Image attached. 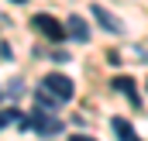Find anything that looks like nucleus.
<instances>
[{
	"instance_id": "423d86ee",
	"label": "nucleus",
	"mask_w": 148,
	"mask_h": 141,
	"mask_svg": "<svg viewBox=\"0 0 148 141\" xmlns=\"http://www.w3.org/2000/svg\"><path fill=\"white\" fill-rule=\"evenodd\" d=\"M66 24H69L66 31H69L76 41H90V28H86V21H83V17H76V14H73V17H69Z\"/></svg>"
},
{
	"instance_id": "1a4fd4ad",
	"label": "nucleus",
	"mask_w": 148,
	"mask_h": 141,
	"mask_svg": "<svg viewBox=\"0 0 148 141\" xmlns=\"http://www.w3.org/2000/svg\"><path fill=\"white\" fill-rule=\"evenodd\" d=\"M38 110H55V103H59V100H55V97H48V93H45V90H38Z\"/></svg>"
},
{
	"instance_id": "f257e3e1",
	"label": "nucleus",
	"mask_w": 148,
	"mask_h": 141,
	"mask_svg": "<svg viewBox=\"0 0 148 141\" xmlns=\"http://www.w3.org/2000/svg\"><path fill=\"white\" fill-rule=\"evenodd\" d=\"M41 90L48 93V97H55V100H73L76 86L69 76H62V72H48L45 79H41Z\"/></svg>"
},
{
	"instance_id": "9b49d317",
	"label": "nucleus",
	"mask_w": 148,
	"mask_h": 141,
	"mask_svg": "<svg viewBox=\"0 0 148 141\" xmlns=\"http://www.w3.org/2000/svg\"><path fill=\"white\" fill-rule=\"evenodd\" d=\"M69 141H97V138H90V134H69Z\"/></svg>"
},
{
	"instance_id": "f8f14e48",
	"label": "nucleus",
	"mask_w": 148,
	"mask_h": 141,
	"mask_svg": "<svg viewBox=\"0 0 148 141\" xmlns=\"http://www.w3.org/2000/svg\"><path fill=\"white\" fill-rule=\"evenodd\" d=\"M10 3H28V0H10Z\"/></svg>"
},
{
	"instance_id": "0eeeda50",
	"label": "nucleus",
	"mask_w": 148,
	"mask_h": 141,
	"mask_svg": "<svg viewBox=\"0 0 148 141\" xmlns=\"http://www.w3.org/2000/svg\"><path fill=\"white\" fill-rule=\"evenodd\" d=\"M110 127L117 131V138H121V141H141L138 134H134V127H131L124 117H114V120H110Z\"/></svg>"
},
{
	"instance_id": "6e6552de",
	"label": "nucleus",
	"mask_w": 148,
	"mask_h": 141,
	"mask_svg": "<svg viewBox=\"0 0 148 141\" xmlns=\"http://www.w3.org/2000/svg\"><path fill=\"white\" fill-rule=\"evenodd\" d=\"M17 117H21V114H17V107H10V110H0V131H3L7 124H17Z\"/></svg>"
},
{
	"instance_id": "39448f33",
	"label": "nucleus",
	"mask_w": 148,
	"mask_h": 141,
	"mask_svg": "<svg viewBox=\"0 0 148 141\" xmlns=\"http://www.w3.org/2000/svg\"><path fill=\"white\" fill-rule=\"evenodd\" d=\"M114 90L127 93V100H131V103L141 107V100H138V90H134V79H131V76H117V79H114Z\"/></svg>"
},
{
	"instance_id": "20e7f679",
	"label": "nucleus",
	"mask_w": 148,
	"mask_h": 141,
	"mask_svg": "<svg viewBox=\"0 0 148 141\" xmlns=\"http://www.w3.org/2000/svg\"><path fill=\"white\" fill-rule=\"evenodd\" d=\"M93 21H97L103 31H110V35H121V31H124L121 17H117V14H110L107 7H100V3H93Z\"/></svg>"
},
{
	"instance_id": "f03ea898",
	"label": "nucleus",
	"mask_w": 148,
	"mask_h": 141,
	"mask_svg": "<svg viewBox=\"0 0 148 141\" xmlns=\"http://www.w3.org/2000/svg\"><path fill=\"white\" fill-rule=\"evenodd\" d=\"M28 124L35 127L38 134H45V138H48V134H59V131H62V120H59V117H52V114H45V110H35V114L28 117Z\"/></svg>"
},
{
	"instance_id": "7ed1b4c3",
	"label": "nucleus",
	"mask_w": 148,
	"mask_h": 141,
	"mask_svg": "<svg viewBox=\"0 0 148 141\" xmlns=\"http://www.w3.org/2000/svg\"><path fill=\"white\" fill-rule=\"evenodd\" d=\"M31 24H35L45 38H52V41H62V38H66V28H62L52 14H35V17H31Z\"/></svg>"
},
{
	"instance_id": "9d476101",
	"label": "nucleus",
	"mask_w": 148,
	"mask_h": 141,
	"mask_svg": "<svg viewBox=\"0 0 148 141\" xmlns=\"http://www.w3.org/2000/svg\"><path fill=\"white\" fill-rule=\"evenodd\" d=\"M21 93H24V83L14 79V83H10V97H21Z\"/></svg>"
}]
</instances>
